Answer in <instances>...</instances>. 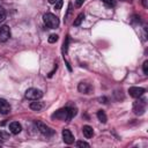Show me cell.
<instances>
[{"label":"cell","mask_w":148,"mask_h":148,"mask_svg":"<svg viewBox=\"0 0 148 148\" xmlns=\"http://www.w3.org/2000/svg\"><path fill=\"white\" fill-rule=\"evenodd\" d=\"M43 20H44L45 25H46L47 28H50V29H56V28L59 27V18H58L56 15L51 14V13L44 14Z\"/></svg>","instance_id":"obj_1"},{"label":"cell","mask_w":148,"mask_h":148,"mask_svg":"<svg viewBox=\"0 0 148 148\" xmlns=\"http://www.w3.org/2000/svg\"><path fill=\"white\" fill-rule=\"evenodd\" d=\"M146 108H147V101H146V98H140L139 97V99L133 103V111L138 116L143 114L145 111H146Z\"/></svg>","instance_id":"obj_2"},{"label":"cell","mask_w":148,"mask_h":148,"mask_svg":"<svg viewBox=\"0 0 148 148\" xmlns=\"http://www.w3.org/2000/svg\"><path fill=\"white\" fill-rule=\"evenodd\" d=\"M43 96L42 90L37 89V88H29L25 91V98L30 99V101H37Z\"/></svg>","instance_id":"obj_3"},{"label":"cell","mask_w":148,"mask_h":148,"mask_svg":"<svg viewBox=\"0 0 148 148\" xmlns=\"http://www.w3.org/2000/svg\"><path fill=\"white\" fill-rule=\"evenodd\" d=\"M36 126H37V130L43 134V135H45V136H51V135H53V133H54V131L52 130V128H50L46 124H44V123H42V121H36Z\"/></svg>","instance_id":"obj_4"},{"label":"cell","mask_w":148,"mask_h":148,"mask_svg":"<svg viewBox=\"0 0 148 148\" xmlns=\"http://www.w3.org/2000/svg\"><path fill=\"white\" fill-rule=\"evenodd\" d=\"M52 119H59V120H66L68 121V108H62L57 110L52 116Z\"/></svg>","instance_id":"obj_5"},{"label":"cell","mask_w":148,"mask_h":148,"mask_svg":"<svg viewBox=\"0 0 148 148\" xmlns=\"http://www.w3.org/2000/svg\"><path fill=\"white\" fill-rule=\"evenodd\" d=\"M77 89H79L80 92L86 94V95H89L94 91V87L88 82H80L79 86H77Z\"/></svg>","instance_id":"obj_6"},{"label":"cell","mask_w":148,"mask_h":148,"mask_svg":"<svg viewBox=\"0 0 148 148\" xmlns=\"http://www.w3.org/2000/svg\"><path fill=\"white\" fill-rule=\"evenodd\" d=\"M61 134H62V140H64L65 143H67V145H72V143L74 142V136H73L72 132H71L68 128H64Z\"/></svg>","instance_id":"obj_7"},{"label":"cell","mask_w":148,"mask_h":148,"mask_svg":"<svg viewBox=\"0 0 148 148\" xmlns=\"http://www.w3.org/2000/svg\"><path fill=\"white\" fill-rule=\"evenodd\" d=\"M10 37V29L8 25H3L0 28V42H7Z\"/></svg>","instance_id":"obj_8"},{"label":"cell","mask_w":148,"mask_h":148,"mask_svg":"<svg viewBox=\"0 0 148 148\" xmlns=\"http://www.w3.org/2000/svg\"><path fill=\"white\" fill-rule=\"evenodd\" d=\"M128 92H130V95H131L132 97L139 98V97H141V96L145 94V89L141 88V87H131V88L128 89Z\"/></svg>","instance_id":"obj_9"},{"label":"cell","mask_w":148,"mask_h":148,"mask_svg":"<svg viewBox=\"0 0 148 148\" xmlns=\"http://www.w3.org/2000/svg\"><path fill=\"white\" fill-rule=\"evenodd\" d=\"M10 112V105L9 103L3 99V98H0V113L1 114H7Z\"/></svg>","instance_id":"obj_10"},{"label":"cell","mask_w":148,"mask_h":148,"mask_svg":"<svg viewBox=\"0 0 148 148\" xmlns=\"http://www.w3.org/2000/svg\"><path fill=\"white\" fill-rule=\"evenodd\" d=\"M9 131H10L12 134L16 135L22 131V126H21V124L18 121H13V123L9 124Z\"/></svg>","instance_id":"obj_11"},{"label":"cell","mask_w":148,"mask_h":148,"mask_svg":"<svg viewBox=\"0 0 148 148\" xmlns=\"http://www.w3.org/2000/svg\"><path fill=\"white\" fill-rule=\"evenodd\" d=\"M82 133H83V135H84L87 139H90V138H92V135H94V130H92L91 126L84 125V126L82 127Z\"/></svg>","instance_id":"obj_12"},{"label":"cell","mask_w":148,"mask_h":148,"mask_svg":"<svg viewBox=\"0 0 148 148\" xmlns=\"http://www.w3.org/2000/svg\"><path fill=\"white\" fill-rule=\"evenodd\" d=\"M44 104L42 102H31L30 103V109L31 110H35V111H40L43 109Z\"/></svg>","instance_id":"obj_13"},{"label":"cell","mask_w":148,"mask_h":148,"mask_svg":"<svg viewBox=\"0 0 148 148\" xmlns=\"http://www.w3.org/2000/svg\"><path fill=\"white\" fill-rule=\"evenodd\" d=\"M97 118H98V120H99L101 123H103V124H105L106 120H108V117H106V114H105V112H104L103 110H98V111H97Z\"/></svg>","instance_id":"obj_14"},{"label":"cell","mask_w":148,"mask_h":148,"mask_svg":"<svg viewBox=\"0 0 148 148\" xmlns=\"http://www.w3.org/2000/svg\"><path fill=\"white\" fill-rule=\"evenodd\" d=\"M83 18H84V14H83V13H80V14L76 16V18L74 20V22H73V25H75V27H79V25L82 23Z\"/></svg>","instance_id":"obj_15"},{"label":"cell","mask_w":148,"mask_h":148,"mask_svg":"<svg viewBox=\"0 0 148 148\" xmlns=\"http://www.w3.org/2000/svg\"><path fill=\"white\" fill-rule=\"evenodd\" d=\"M77 113L76 108H68V121H71Z\"/></svg>","instance_id":"obj_16"},{"label":"cell","mask_w":148,"mask_h":148,"mask_svg":"<svg viewBox=\"0 0 148 148\" xmlns=\"http://www.w3.org/2000/svg\"><path fill=\"white\" fill-rule=\"evenodd\" d=\"M102 2L106 7H114L116 6V0H102Z\"/></svg>","instance_id":"obj_17"},{"label":"cell","mask_w":148,"mask_h":148,"mask_svg":"<svg viewBox=\"0 0 148 148\" xmlns=\"http://www.w3.org/2000/svg\"><path fill=\"white\" fill-rule=\"evenodd\" d=\"M9 139V134L6 133L5 131H0V141H6Z\"/></svg>","instance_id":"obj_18"},{"label":"cell","mask_w":148,"mask_h":148,"mask_svg":"<svg viewBox=\"0 0 148 148\" xmlns=\"http://www.w3.org/2000/svg\"><path fill=\"white\" fill-rule=\"evenodd\" d=\"M76 146H77V147H81V148H83V147H86V148H88V147H90L88 142H86V141H82V140H80V141H77V142H76Z\"/></svg>","instance_id":"obj_19"},{"label":"cell","mask_w":148,"mask_h":148,"mask_svg":"<svg viewBox=\"0 0 148 148\" xmlns=\"http://www.w3.org/2000/svg\"><path fill=\"white\" fill-rule=\"evenodd\" d=\"M5 18H6V10L3 7L0 6V22H2Z\"/></svg>","instance_id":"obj_20"},{"label":"cell","mask_w":148,"mask_h":148,"mask_svg":"<svg viewBox=\"0 0 148 148\" xmlns=\"http://www.w3.org/2000/svg\"><path fill=\"white\" fill-rule=\"evenodd\" d=\"M49 43H56L57 40H58V35H56V34H52V35H50V37H49Z\"/></svg>","instance_id":"obj_21"},{"label":"cell","mask_w":148,"mask_h":148,"mask_svg":"<svg viewBox=\"0 0 148 148\" xmlns=\"http://www.w3.org/2000/svg\"><path fill=\"white\" fill-rule=\"evenodd\" d=\"M68 42H69V38H68V36L66 37V40L64 42V47H62V51L66 53L67 52V47H68Z\"/></svg>","instance_id":"obj_22"},{"label":"cell","mask_w":148,"mask_h":148,"mask_svg":"<svg viewBox=\"0 0 148 148\" xmlns=\"http://www.w3.org/2000/svg\"><path fill=\"white\" fill-rule=\"evenodd\" d=\"M61 7H62V0H58V1L54 3V9L59 10Z\"/></svg>","instance_id":"obj_23"},{"label":"cell","mask_w":148,"mask_h":148,"mask_svg":"<svg viewBox=\"0 0 148 148\" xmlns=\"http://www.w3.org/2000/svg\"><path fill=\"white\" fill-rule=\"evenodd\" d=\"M142 67H143V73L147 75V74H148V60H146V61L143 62Z\"/></svg>","instance_id":"obj_24"},{"label":"cell","mask_w":148,"mask_h":148,"mask_svg":"<svg viewBox=\"0 0 148 148\" xmlns=\"http://www.w3.org/2000/svg\"><path fill=\"white\" fill-rule=\"evenodd\" d=\"M83 2H84V0H77V1H76V3H75V5H76V6H77V7H80V6H81V5H82V3H83Z\"/></svg>","instance_id":"obj_25"},{"label":"cell","mask_w":148,"mask_h":148,"mask_svg":"<svg viewBox=\"0 0 148 148\" xmlns=\"http://www.w3.org/2000/svg\"><path fill=\"white\" fill-rule=\"evenodd\" d=\"M57 1H58V0H49V2H50V3H52V5H54Z\"/></svg>","instance_id":"obj_26"},{"label":"cell","mask_w":148,"mask_h":148,"mask_svg":"<svg viewBox=\"0 0 148 148\" xmlns=\"http://www.w3.org/2000/svg\"><path fill=\"white\" fill-rule=\"evenodd\" d=\"M121 1H125V2H127V1H131V0H121Z\"/></svg>","instance_id":"obj_27"}]
</instances>
